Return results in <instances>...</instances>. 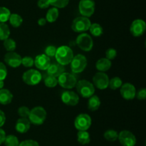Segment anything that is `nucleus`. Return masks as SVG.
<instances>
[{"instance_id":"f257e3e1","label":"nucleus","mask_w":146,"mask_h":146,"mask_svg":"<svg viewBox=\"0 0 146 146\" xmlns=\"http://www.w3.org/2000/svg\"><path fill=\"white\" fill-rule=\"evenodd\" d=\"M74 56V52L69 47L63 45L57 48L55 58L57 62L65 66L71 63Z\"/></svg>"},{"instance_id":"f03ea898","label":"nucleus","mask_w":146,"mask_h":146,"mask_svg":"<svg viewBox=\"0 0 146 146\" xmlns=\"http://www.w3.org/2000/svg\"><path fill=\"white\" fill-rule=\"evenodd\" d=\"M47 117V113L44 107L36 106L30 110L28 119L31 124L34 125H41L45 122Z\"/></svg>"},{"instance_id":"7ed1b4c3","label":"nucleus","mask_w":146,"mask_h":146,"mask_svg":"<svg viewBox=\"0 0 146 146\" xmlns=\"http://www.w3.org/2000/svg\"><path fill=\"white\" fill-rule=\"evenodd\" d=\"M76 88L78 95L84 98H89L95 93V87L91 82L87 80H80L77 81Z\"/></svg>"},{"instance_id":"20e7f679","label":"nucleus","mask_w":146,"mask_h":146,"mask_svg":"<svg viewBox=\"0 0 146 146\" xmlns=\"http://www.w3.org/2000/svg\"><path fill=\"white\" fill-rule=\"evenodd\" d=\"M22 80L27 85L35 86L41 82L42 80V74L38 70L29 69L23 73Z\"/></svg>"},{"instance_id":"39448f33","label":"nucleus","mask_w":146,"mask_h":146,"mask_svg":"<svg viewBox=\"0 0 146 146\" xmlns=\"http://www.w3.org/2000/svg\"><path fill=\"white\" fill-rule=\"evenodd\" d=\"M91 24L89 18L83 16L76 17L71 24V29L76 33H84L88 31Z\"/></svg>"},{"instance_id":"423d86ee","label":"nucleus","mask_w":146,"mask_h":146,"mask_svg":"<svg viewBox=\"0 0 146 146\" xmlns=\"http://www.w3.org/2000/svg\"><path fill=\"white\" fill-rule=\"evenodd\" d=\"M71 70L74 73H81L86 68L88 61L84 54H78L74 56L71 63Z\"/></svg>"},{"instance_id":"0eeeda50","label":"nucleus","mask_w":146,"mask_h":146,"mask_svg":"<svg viewBox=\"0 0 146 146\" xmlns=\"http://www.w3.org/2000/svg\"><path fill=\"white\" fill-rule=\"evenodd\" d=\"M77 46L84 52H90L94 47V40L91 35L87 33H81L76 40Z\"/></svg>"},{"instance_id":"6e6552de","label":"nucleus","mask_w":146,"mask_h":146,"mask_svg":"<svg viewBox=\"0 0 146 146\" xmlns=\"http://www.w3.org/2000/svg\"><path fill=\"white\" fill-rule=\"evenodd\" d=\"M92 124L91 117L86 113H81L76 117L74 120V126L78 131L88 130Z\"/></svg>"},{"instance_id":"1a4fd4ad","label":"nucleus","mask_w":146,"mask_h":146,"mask_svg":"<svg viewBox=\"0 0 146 146\" xmlns=\"http://www.w3.org/2000/svg\"><path fill=\"white\" fill-rule=\"evenodd\" d=\"M57 80H58V84L66 90H70L75 87L77 83L76 77L73 74L66 72L58 77Z\"/></svg>"},{"instance_id":"9d476101","label":"nucleus","mask_w":146,"mask_h":146,"mask_svg":"<svg viewBox=\"0 0 146 146\" xmlns=\"http://www.w3.org/2000/svg\"><path fill=\"white\" fill-rule=\"evenodd\" d=\"M95 9V0H80L78 10L81 16L89 18L94 14Z\"/></svg>"},{"instance_id":"9b49d317","label":"nucleus","mask_w":146,"mask_h":146,"mask_svg":"<svg viewBox=\"0 0 146 146\" xmlns=\"http://www.w3.org/2000/svg\"><path fill=\"white\" fill-rule=\"evenodd\" d=\"M118 140L123 146H135L137 143L135 135L127 130H122L118 133Z\"/></svg>"},{"instance_id":"f8f14e48","label":"nucleus","mask_w":146,"mask_h":146,"mask_svg":"<svg viewBox=\"0 0 146 146\" xmlns=\"http://www.w3.org/2000/svg\"><path fill=\"white\" fill-rule=\"evenodd\" d=\"M109 77L108 74L102 72H98L93 77V84L94 87L101 90H106L108 87Z\"/></svg>"},{"instance_id":"ddd939ff","label":"nucleus","mask_w":146,"mask_h":146,"mask_svg":"<svg viewBox=\"0 0 146 146\" xmlns=\"http://www.w3.org/2000/svg\"><path fill=\"white\" fill-rule=\"evenodd\" d=\"M146 30L145 21L141 19H137L133 21L130 27V31L135 37H139L143 35Z\"/></svg>"},{"instance_id":"4468645a","label":"nucleus","mask_w":146,"mask_h":146,"mask_svg":"<svg viewBox=\"0 0 146 146\" xmlns=\"http://www.w3.org/2000/svg\"><path fill=\"white\" fill-rule=\"evenodd\" d=\"M61 101L68 106H76L79 102V96L75 92L66 90L61 95Z\"/></svg>"},{"instance_id":"2eb2a0df","label":"nucleus","mask_w":146,"mask_h":146,"mask_svg":"<svg viewBox=\"0 0 146 146\" xmlns=\"http://www.w3.org/2000/svg\"><path fill=\"white\" fill-rule=\"evenodd\" d=\"M120 93L121 97L126 100H133L135 97L136 94V89L135 86L130 82H125L121 85L120 87Z\"/></svg>"},{"instance_id":"dca6fc26","label":"nucleus","mask_w":146,"mask_h":146,"mask_svg":"<svg viewBox=\"0 0 146 146\" xmlns=\"http://www.w3.org/2000/svg\"><path fill=\"white\" fill-rule=\"evenodd\" d=\"M21 58L20 54L15 52H8L4 57V61L7 65L12 68H17L21 64Z\"/></svg>"},{"instance_id":"f3484780","label":"nucleus","mask_w":146,"mask_h":146,"mask_svg":"<svg viewBox=\"0 0 146 146\" xmlns=\"http://www.w3.org/2000/svg\"><path fill=\"white\" fill-rule=\"evenodd\" d=\"M51 64V60L45 54H38L34 59V65L38 70H46Z\"/></svg>"},{"instance_id":"a211bd4d","label":"nucleus","mask_w":146,"mask_h":146,"mask_svg":"<svg viewBox=\"0 0 146 146\" xmlns=\"http://www.w3.org/2000/svg\"><path fill=\"white\" fill-rule=\"evenodd\" d=\"M31 123L27 117H20L17 120L15 124V130L21 134L27 133L31 127Z\"/></svg>"},{"instance_id":"6ab92c4d","label":"nucleus","mask_w":146,"mask_h":146,"mask_svg":"<svg viewBox=\"0 0 146 146\" xmlns=\"http://www.w3.org/2000/svg\"><path fill=\"white\" fill-rule=\"evenodd\" d=\"M65 72V67L64 66L61 65L59 63H53V64H50L49 67L46 70L47 74L48 75L53 76L54 77L58 78L62 73Z\"/></svg>"},{"instance_id":"aec40b11","label":"nucleus","mask_w":146,"mask_h":146,"mask_svg":"<svg viewBox=\"0 0 146 146\" xmlns=\"http://www.w3.org/2000/svg\"><path fill=\"white\" fill-rule=\"evenodd\" d=\"M112 66V62L111 60H108L106 57L99 59L97 60L96 63V68L98 72H106L108 70L111 69Z\"/></svg>"},{"instance_id":"412c9836","label":"nucleus","mask_w":146,"mask_h":146,"mask_svg":"<svg viewBox=\"0 0 146 146\" xmlns=\"http://www.w3.org/2000/svg\"><path fill=\"white\" fill-rule=\"evenodd\" d=\"M13 94L7 89H0V104L7 105L10 104L13 100Z\"/></svg>"},{"instance_id":"4be33fe9","label":"nucleus","mask_w":146,"mask_h":146,"mask_svg":"<svg viewBox=\"0 0 146 146\" xmlns=\"http://www.w3.org/2000/svg\"><path fill=\"white\" fill-rule=\"evenodd\" d=\"M88 99V102H87V107H88V110L92 112H94L99 109L101 102L98 95L94 94V95H92Z\"/></svg>"},{"instance_id":"5701e85b","label":"nucleus","mask_w":146,"mask_h":146,"mask_svg":"<svg viewBox=\"0 0 146 146\" xmlns=\"http://www.w3.org/2000/svg\"><path fill=\"white\" fill-rule=\"evenodd\" d=\"M77 141L81 145H85L91 142V136L87 130L78 131L77 133Z\"/></svg>"},{"instance_id":"b1692460","label":"nucleus","mask_w":146,"mask_h":146,"mask_svg":"<svg viewBox=\"0 0 146 146\" xmlns=\"http://www.w3.org/2000/svg\"><path fill=\"white\" fill-rule=\"evenodd\" d=\"M58 16H59L58 9L56 8V7H52V8H50L47 11L45 18L46 19L47 22L54 23L56 21Z\"/></svg>"},{"instance_id":"393cba45","label":"nucleus","mask_w":146,"mask_h":146,"mask_svg":"<svg viewBox=\"0 0 146 146\" xmlns=\"http://www.w3.org/2000/svg\"><path fill=\"white\" fill-rule=\"evenodd\" d=\"M10 24L14 28H18L22 24L23 18L21 15L17 13H13L10 15L9 19Z\"/></svg>"},{"instance_id":"a878e982","label":"nucleus","mask_w":146,"mask_h":146,"mask_svg":"<svg viewBox=\"0 0 146 146\" xmlns=\"http://www.w3.org/2000/svg\"><path fill=\"white\" fill-rule=\"evenodd\" d=\"M89 31L93 36L94 37H100L104 33V29H103L102 26L101 24H98V23H91V26L89 28Z\"/></svg>"},{"instance_id":"bb28decb","label":"nucleus","mask_w":146,"mask_h":146,"mask_svg":"<svg viewBox=\"0 0 146 146\" xmlns=\"http://www.w3.org/2000/svg\"><path fill=\"white\" fill-rule=\"evenodd\" d=\"M10 29L6 23H0V40L4 41L10 36Z\"/></svg>"},{"instance_id":"cd10ccee","label":"nucleus","mask_w":146,"mask_h":146,"mask_svg":"<svg viewBox=\"0 0 146 146\" xmlns=\"http://www.w3.org/2000/svg\"><path fill=\"white\" fill-rule=\"evenodd\" d=\"M104 138L109 142H115L118 140V133L115 130L109 129L105 131L104 134Z\"/></svg>"},{"instance_id":"c85d7f7f","label":"nucleus","mask_w":146,"mask_h":146,"mask_svg":"<svg viewBox=\"0 0 146 146\" xmlns=\"http://www.w3.org/2000/svg\"><path fill=\"white\" fill-rule=\"evenodd\" d=\"M123 84V81L119 77H113V78L110 79L109 83H108V87L111 90H116L117 89L120 88Z\"/></svg>"},{"instance_id":"c756f323","label":"nucleus","mask_w":146,"mask_h":146,"mask_svg":"<svg viewBox=\"0 0 146 146\" xmlns=\"http://www.w3.org/2000/svg\"><path fill=\"white\" fill-rule=\"evenodd\" d=\"M19 143L18 137L14 135H9L6 136L5 140L4 142L5 146H19Z\"/></svg>"},{"instance_id":"7c9ffc66","label":"nucleus","mask_w":146,"mask_h":146,"mask_svg":"<svg viewBox=\"0 0 146 146\" xmlns=\"http://www.w3.org/2000/svg\"><path fill=\"white\" fill-rule=\"evenodd\" d=\"M44 84H45L47 87L54 88V87H56L57 84H58V80H57L56 77H53V76L47 74V75L45 76V77H44Z\"/></svg>"},{"instance_id":"2f4dec72","label":"nucleus","mask_w":146,"mask_h":146,"mask_svg":"<svg viewBox=\"0 0 146 146\" xmlns=\"http://www.w3.org/2000/svg\"><path fill=\"white\" fill-rule=\"evenodd\" d=\"M11 11L5 7H0V23H6L9 21Z\"/></svg>"},{"instance_id":"473e14b6","label":"nucleus","mask_w":146,"mask_h":146,"mask_svg":"<svg viewBox=\"0 0 146 146\" xmlns=\"http://www.w3.org/2000/svg\"><path fill=\"white\" fill-rule=\"evenodd\" d=\"M3 42H4L3 45H4V49L7 52H14L17 48V43H16L15 40H14L13 39L9 37Z\"/></svg>"},{"instance_id":"72a5a7b5","label":"nucleus","mask_w":146,"mask_h":146,"mask_svg":"<svg viewBox=\"0 0 146 146\" xmlns=\"http://www.w3.org/2000/svg\"><path fill=\"white\" fill-rule=\"evenodd\" d=\"M48 2L53 7L57 9H63L67 7L69 3V0H48Z\"/></svg>"},{"instance_id":"f704fd0d","label":"nucleus","mask_w":146,"mask_h":146,"mask_svg":"<svg viewBox=\"0 0 146 146\" xmlns=\"http://www.w3.org/2000/svg\"><path fill=\"white\" fill-rule=\"evenodd\" d=\"M21 64L27 68H30L34 65V59L30 56H25L21 58Z\"/></svg>"},{"instance_id":"c9c22d12","label":"nucleus","mask_w":146,"mask_h":146,"mask_svg":"<svg viewBox=\"0 0 146 146\" xmlns=\"http://www.w3.org/2000/svg\"><path fill=\"white\" fill-rule=\"evenodd\" d=\"M30 113V109L27 106H21L18 108L17 113L20 117H27L28 118Z\"/></svg>"},{"instance_id":"e433bc0d","label":"nucleus","mask_w":146,"mask_h":146,"mask_svg":"<svg viewBox=\"0 0 146 146\" xmlns=\"http://www.w3.org/2000/svg\"><path fill=\"white\" fill-rule=\"evenodd\" d=\"M57 47H56L54 45H48L46 47L45 49V53L44 54L46 56H48L49 58L51 57H55Z\"/></svg>"},{"instance_id":"4c0bfd02","label":"nucleus","mask_w":146,"mask_h":146,"mask_svg":"<svg viewBox=\"0 0 146 146\" xmlns=\"http://www.w3.org/2000/svg\"><path fill=\"white\" fill-rule=\"evenodd\" d=\"M117 56V51L114 48H108L106 51V58L109 60H113Z\"/></svg>"},{"instance_id":"58836bf2","label":"nucleus","mask_w":146,"mask_h":146,"mask_svg":"<svg viewBox=\"0 0 146 146\" xmlns=\"http://www.w3.org/2000/svg\"><path fill=\"white\" fill-rule=\"evenodd\" d=\"M19 146H40V145H39V143H38L36 140L29 139V140H25L21 141V143H19Z\"/></svg>"},{"instance_id":"ea45409f","label":"nucleus","mask_w":146,"mask_h":146,"mask_svg":"<svg viewBox=\"0 0 146 146\" xmlns=\"http://www.w3.org/2000/svg\"><path fill=\"white\" fill-rule=\"evenodd\" d=\"M7 76V68L5 64L0 62V80H4Z\"/></svg>"},{"instance_id":"a19ab883","label":"nucleus","mask_w":146,"mask_h":146,"mask_svg":"<svg viewBox=\"0 0 146 146\" xmlns=\"http://www.w3.org/2000/svg\"><path fill=\"white\" fill-rule=\"evenodd\" d=\"M135 97H136L139 100H145L146 99V89L145 88L140 89L138 92H136Z\"/></svg>"},{"instance_id":"79ce46f5","label":"nucleus","mask_w":146,"mask_h":146,"mask_svg":"<svg viewBox=\"0 0 146 146\" xmlns=\"http://www.w3.org/2000/svg\"><path fill=\"white\" fill-rule=\"evenodd\" d=\"M37 6L39 7L40 9H47L50 6L48 0H38L37 1Z\"/></svg>"},{"instance_id":"37998d69","label":"nucleus","mask_w":146,"mask_h":146,"mask_svg":"<svg viewBox=\"0 0 146 146\" xmlns=\"http://www.w3.org/2000/svg\"><path fill=\"white\" fill-rule=\"evenodd\" d=\"M5 122H6L5 113H4L2 110H0V127H1L4 124H5Z\"/></svg>"},{"instance_id":"c03bdc74","label":"nucleus","mask_w":146,"mask_h":146,"mask_svg":"<svg viewBox=\"0 0 146 146\" xmlns=\"http://www.w3.org/2000/svg\"><path fill=\"white\" fill-rule=\"evenodd\" d=\"M6 136H7V135H6L5 131L1 127H0V145L4 143L6 138Z\"/></svg>"},{"instance_id":"a18cd8bd","label":"nucleus","mask_w":146,"mask_h":146,"mask_svg":"<svg viewBox=\"0 0 146 146\" xmlns=\"http://www.w3.org/2000/svg\"><path fill=\"white\" fill-rule=\"evenodd\" d=\"M46 22H47L46 19V18H44V17L39 18L38 19V21H37V23H38V24L39 26H41V27L45 25V24H46Z\"/></svg>"},{"instance_id":"49530a36","label":"nucleus","mask_w":146,"mask_h":146,"mask_svg":"<svg viewBox=\"0 0 146 146\" xmlns=\"http://www.w3.org/2000/svg\"><path fill=\"white\" fill-rule=\"evenodd\" d=\"M4 80H0V89L4 88Z\"/></svg>"}]
</instances>
